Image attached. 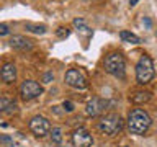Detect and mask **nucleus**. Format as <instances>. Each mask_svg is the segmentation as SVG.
Wrapping results in <instances>:
<instances>
[{
	"mask_svg": "<svg viewBox=\"0 0 157 147\" xmlns=\"http://www.w3.org/2000/svg\"><path fill=\"white\" fill-rule=\"evenodd\" d=\"M52 78H54L52 72H46V74H44V77H43V82L44 83H49V82H52Z\"/></svg>",
	"mask_w": 157,
	"mask_h": 147,
	"instance_id": "22",
	"label": "nucleus"
},
{
	"mask_svg": "<svg viewBox=\"0 0 157 147\" xmlns=\"http://www.w3.org/2000/svg\"><path fill=\"white\" fill-rule=\"evenodd\" d=\"M154 78V62L149 56H142L136 64V80L141 85H146Z\"/></svg>",
	"mask_w": 157,
	"mask_h": 147,
	"instance_id": "4",
	"label": "nucleus"
},
{
	"mask_svg": "<svg viewBox=\"0 0 157 147\" xmlns=\"http://www.w3.org/2000/svg\"><path fill=\"white\" fill-rule=\"evenodd\" d=\"M100 2H103V0H100Z\"/></svg>",
	"mask_w": 157,
	"mask_h": 147,
	"instance_id": "25",
	"label": "nucleus"
},
{
	"mask_svg": "<svg viewBox=\"0 0 157 147\" xmlns=\"http://www.w3.org/2000/svg\"><path fill=\"white\" fill-rule=\"evenodd\" d=\"M20 93H21L23 100H34V98H38L39 95H43V87L34 80H25L21 83Z\"/></svg>",
	"mask_w": 157,
	"mask_h": 147,
	"instance_id": "7",
	"label": "nucleus"
},
{
	"mask_svg": "<svg viewBox=\"0 0 157 147\" xmlns=\"http://www.w3.org/2000/svg\"><path fill=\"white\" fill-rule=\"evenodd\" d=\"M120 38L124 43H131V44H139L141 43V38L137 36V34H134V33L128 31V29H123V31L120 33Z\"/></svg>",
	"mask_w": 157,
	"mask_h": 147,
	"instance_id": "13",
	"label": "nucleus"
},
{
	"mask_svg": "<svg viewBox=\"0 0 157 147\" xmlns=\"http://www.w3.org/2000/svg\"><path fill=\"white\" fill-rule=\"evenodd\" d=\"M10 46H12L13 49H17V51H29L34 44L31 39H28V38H25V36H12L10 38Z\"/></svg>",
	"mask_w": 157,
	"mask_h": 147,
	"instance_id": "10",
	"label": "nucleus"
},
{
	"mask_svg": "<svg viewBox=\"0 0 157 147\" xmlns=\"http://www.w3.org/2000/svg\"><path fill=\"white\" fill-rule=\"evenodd\" d=\"M72 144L75 147H92L93 137L85 127H78L72 134Z\"/></svg>",
	"mask_w": 157,
	"mask_h": 147,
	"instance_id": "8",
	"label": "nucleus"
},
{
	"mask_svg": "<svg viewBox=\"0 0 157 147\" xmlns=\"http://www.w3.org/2000/svg\"><path fill=\"white\" fill-rule=\"evenodd\" d=\"M64 78H66V83L69 87L77 88V90H83V88H87V85H88L85 75H83L80 70H77V69H69Z\"/></svg>",
	"mask_w": 157,
	"mask_h": 147,
	"instance_id": "6",
	"label": "nucleus"
},
{
	"mask_svg": "<svg viewBox=\"0 0 157 147\" xmlns=\"http://www.w3.org/2000/svg\"><path fill=\"white\" fill-rule=\"evenodd\" d=\"M74 26L77 28V31L87 33V36H90V34H92V31L88 29V26H87V23H85V20H83V18H75V20H74Z\"/></svg>",
	"mask_w": 157,
	"mask_h": 147,
	"instance_id": "16",
	"label": "nucleus"
},
{
	"mask_svg": "<svg viewBox=\"0 0 157 147\" xmlns=\"http://www.w3.org/2000/svg\"><path fill=\"white\" fill-rule=\"evenodd\" d=\"M62 106H64V111H74V103L72 101H64L62 103Z\"/></svg>",
	"mask_w": 157,
	"mask_h": 147,
	"instance_id": "21",
	"label": "nucleus"
},
{
	"mask_svg": "<svg viewBox=\"0 0 157 147\" xmlns=\"http://www.w3.org/2000/svg\"><path fill=\"white\" fill-rule=\"evenodd\" d=\"M56 34H57V38L64 39V38H67L69 34H71V29H69V28H64V26H61V28H57Z\"/></svg>",
	"mask_w": 157,
	"mask_h": 147,
	"instance_id": "18",
	"label": "nucleus"
},
{
	"mask_svg": "<svg viewBox=\"0 0 157 147\" xmlns=\"http://www.w3.org/2000/svg\"><path fill=\"white\" fill-rule=\"evenodd\" d=\"M149 100H151V93L149 92H137L131 96V101L134 103V105H142V103H146Z\"/></svg>",
	"mask_w": 157,
	"mask_h": 147,
	"instance_id": "14",
	"label": "nucleus"
},
{
	"mask_svg": "<svg viewBox=\"0 0 157 147\" xmlns=\"http://www.w3.org/2000/svg\"><path fill=\"white\" fill-rule=\"evenodd\" d=\"M49 132H51V141L56 142V144H61V141H62V129L61 127H52V131H49Z\"/></svg>",
	"mask_w": 157,
	"mask_h": 147,
	"instance_id": "17",
	"label": "nucleus"
},
{
	"mask_svg": "<svg viewBox=\"0 0 157 147\" xmlns=\"http://www.w3.org/2000/svg\"><path fill=\"white\" fill-rule=\"evenodd\" d=\"M151 124H152V119L149 113L141 110V108H134L128 116V129H129L131 134H136V136L146 134L149 131Z\"/></svg>",
	"mask_w": 157,
	"mask_h": 147,
	"instance_id": "1",
	"label": "nucleus"
},
{
	"mask_svg": "<svg viewBox=\"0 0 157 147\" xmlns=\"http://www.w3.org/2000/svg\"><path fill=\"white\" fill-rule=\"evenodd\" d=\"M0 77H2V80L5 83H13L17 80V67H15V64L12 62L5 64L2 67V70H0Z\"/></svg>",
	"mask_w": 157,
	"mask_h": 147,
	"instance_id": "11",
	"label": "nucleus"
},
{
	"mask_svg": "<svg viewBox=\"0 0 157 147\" xmlns=\"http://www.w3.org/2000/svg\"><path fill=\"white\" fill-rule=\"evenodd\" d=\"M17 103L12 101L10 98H0V111L5 113V115H12V113H17Z\"/></svg>",
	"mask_w": 157,
	"mask_h": 147,
	"instance_id": "12",
	"label": "nucleus"
},
{
	"mask_svg": "<svg viewBox=\"0 0 157 147\" xmlns=\"http://www.w3.org/2000/svg\"><path fill=\"white\" fill-rule=\"evenodd\" d=\"M29 131L36 137H44L51 131V123H49L48 118L38 115V116L31 118V121H29Z\"/></svg>",
	"mask_w": 157,
	"mask_h": 147,
	"instance_id": "5",
	"label": "nucleus"
},
{
	"mask_svg": "<svg viewBox=\"0 0 157 147\" xmlns=\"http://www.w3.org/2000/svg\"><path fill=\"white\" fill-rule=\"evenodd\" d=\"M0 144H13V139L10 136H7V134H3V136H0Z\"/></svg>",
	"mask_w": 157,
	"mask_h": 147,
	"instance_id": "19",
	"label": "nucleus"
},
{
	"mask_svg": "<svg viewBox=\"0 0 157 147\" xmlns=\"http://www.w3.org/2000/svg\"><path fill=\"white\" fill-rule=\"evenodd\" d=\"M106 106H108L106 100H103V98H92V100L87 103L85 113H87V116H90V118H97L106 110Z\"/></svg>",
	"mask_w": 157,
	"mask_h": 147,
	"instance_id": "9",
	"label": "nucleus"
},
{
	"mask_svg": "<svg viewBox=\"0 0 157 147\" xmlns=\"http://www.w3.org/2000/svg\"><path fill=\"white\" fill-rule=\"evenodd\" d=\"M25 28H26V31H29V33H34V34H44V33L48 31V26H46V24L26 23V24H25Z\"/></svg>",
	"mask_w": 157,
	"mask_h": 147,
	"instance_id": "15",
	"label": "nucleus"
},
{
	"mask_svg": "<svg viewBox=\"0 0 157 147\" xmlns=\"http://www.w3.org/2000/svg\"><path fill=\"white\" fill-rule=\"evenodd\" d=\"M10 33V29H8V26L5 23H0V36H7V34Z\"/></svg>",
	"mask_w": 157,
	"mask_h": 147,
	"instance_id": "20",
	"label": "nucleus"
},
{
	"mask_svg": "<svg viewBox=\"0 0 157 147\" xmlns=\"http://www.w3.org/2000/svg\"><path fill=\"white\" fill-rule=\"evenodd\" d=\"M105 70L116 78H124L126 75V62L120 52H111L105 57Z\"/></svg>",
	"mask_w": 157,
	"mask_h": 147,
	"instance_id": "3",
	"label": "nucleus"
},
{
	"mask_svg": "<svg viewBox=\"0 0 157 147\" xmlns=\"http://www.w3.org/2000/svg\"><path fill=\"white\" fill-rule=\"evenodd\" d=\"M137 2H139V0H129V3H131V5H136Z\"/></svg>",
	"mask_w": 157,
	"mask_h": 147,
	"instance_id": "23",
	"label": "nucleus"
},
{
	"mask_svg": "<svg viewBox=\"0 0 157 147\" xmlns=\"http://www.w3.org/2000/svg\"><path fill=\"white\" fill-rule=\"evenodd\" d=\"M123 127H124V121H123V118L120 115H116V113H110V115L103 116L100 121H98V131L103 132V134L106 136H116L120 134L123 131Z\"/></svg>",
	"mask_w": 157,
	"mask_h": 147,
	"instance_id": "2",
	"label": "nucleus"
},
{
	"mask_svg": "<svg viewBox=\"0 0 157 147\" xmlns=\"http://www.w3.org/2000/svg\"><path fill=\"white\" fill-rule=\"evenodd\" d=\"M121 147H128V145H121Z\"/></svg>",
	"mask_w": 157,
	"mask_h": 147,
	"instance_id": "24",
	"label": "nucleus"
}]
</instances>
